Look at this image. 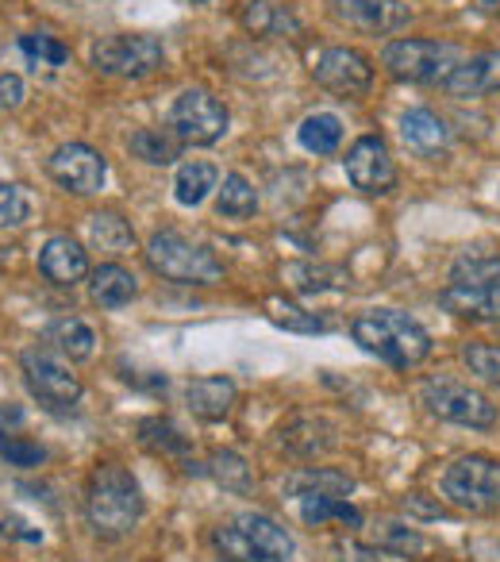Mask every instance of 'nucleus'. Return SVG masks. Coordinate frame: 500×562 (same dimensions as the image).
Segmentation results:
<instances>
[{"label":"nucleus","mask_w":500,"mask_h":562,"mask_svg":"<svg viewBox=\"0 0 500 562\" xmlns=\"http://www.w3.org/2000/svg\"><path fill=\"white\" fill-rule=\"evenodd\" d=\"M439 305L466 321H500V285H446Z\"/></svg>","instance_id":"18"},{"label":"nucleus","mask_w":500,"mask_h":562,"mask_svg":"<svg viewBox=\"0 0 500 562\" xmlns=\"http://www.w3.org/2000/svg\"><path fill=\"white\" fill-rule=\"evenodd\" d=\"M208 474L216 477L224 490H235V493H247L250 490V467H247V459L242 454H235V451H216L208 459Z\"/></svg>","instance_id":"33"},{"label":"nucleus","mask_w":500,"mask_h":562,"mask_svg":"<svg viewBox=\"0 0 500 562\" xmlns=\"http://www.w3.org/2000/svg\"><path fill=\"white\" fill-rule=\"evenodd\" d=\"M420 401L431 416L446 424H462V428H492L497 424V405L481 390H469L451 378H428L420 385Z\"/></svg>","instance_id":"8"},{"label":"nucleus","mask_w":500,"mask_h":562,"mask_svg":"<svg viewBox=\"0 0 500 562\" xmlns=\"http://www.w3.org/2000/svg\"><path fill=\"white\" fill-rule=\"evenodd\" d=\"M39 270H43V278L55 281V285H78L89 273V255L81 250L78 239L55 235V239H47V247H43Z\"/></svg>","instance_id":"17"},{"label":"nucleus","mask_w":500,"mask_h":562,"mask_svg":"<svg viewBox=\"0 0 500 562\" xmlns=\"http://www.w3.org/2000/svg\"><path fill=\"white\" fill-rule=\"evenodd\" d=\"M212 189H219V170L212 162H204V158L181 162L178 173H173V196H178V204H185V209H196Z\"/></svg>","instance_id":"23"},{"label":"nucleus","mask_w":500,"mask_h":562,"mask_svg":"<svg viewBox=\"0 0 500 562\" xmlns=\"http://www.w3.org/2000/svg\"><path fill=\"white\" fill-rule=\"evenodd\" d=\"M212 543L227 562H289L293 536L262 513H239L212 531Z\"/></svg>","instance_id":"3"},{"label":"nucleus","mask_w":500,"mask_h":562,"mask_svg":"<svg viewBox=\"0 0 500 562\" xmlns=\"http://www.w3.org/2000/svg\"><path fill=\"white\" fill-rule=\"evenodd\" d=\"M47 344L55 347L63 359L86 362V359H93V351H96V331L89 328L86 321H78V316H63V321H55L47 328Z\"/></svg>","instance_id":"22"},{"label":"nucleus","mask_w":500,"mask_h":562,"mask_svg":"<svg viewBox=\"0 0 500 562\" xmlns=\"http://www.w3.org/2000/svg\"><path fill=\"white\" fill-rule=\"evenodd\" d=\"M331 9L346 27L366 35H389L408 24V4L400 0H331Z\"/></svg>","instance_id":"14"},{"label":"nucleus","mask_w":500,"mask_h":562,"mask_svg":"<svg viewBox=\"0 0 500 562\" xmlns=\"http://www.w3.org/2000/svg\"><path fill=\"white\" fill-rule=\"evenodd\" d=\"M443 497L466 513H497L500 508V459L492 454H462L443 474Z\"/></svg>","instance_id":"5"},{"label":"nucleus","mask_w":500,"mask_h":562,"mask_svg":"<svg viewBox=\"0 0 500 562\" xmlns=\"http://www.w3.org/2000/svg\"><path fill=\"white\" fill-rule=\"evenodd\" d=\"M185 401L201 420H224L235 405V382L224 374L193 378V382L185 385Z\"/></svg>","instance_id":"20"},{"label":"nucleus","mask_w":500,"mask_h":562,"mask_svg":"<svg viewBox=\"0 0 500 562\" xmlns=\"http://www.w3.org/2000/svg\"><path fill=\"white\" fill-rule=\"evenodd\" d=\"M239 20L250 35H266V40H297L300 20L282 0H247L239 9Z\"/></svg>","instance_id":"16"},{"label":"nucleus","mask_w":500,"mask_h":562,"mask_svg":"<svg viewBox=\"0 0 500 562\" xmlns=\"http://www.w3.org/2000/svg\"><path fill=\"white\" fill-rule=\"evenodd\" d=\"M20 50H24V58L27 63L39 70V66H47V70H58V66H66L70 63V47L66 43H58L55 35H24L20 40Z\"/></svg>","instance_id":"34"},{"label":"nucleus","mask_w":500,"mask_h":562,"mask_svg":"<svg viewBox=\"0 0 500 562\" xmlns=\"http://www.w3.org/2000/svg\"><path fill=\"white\" fill-rule=\"evenodd\" d=\"M485 4H489V9H500V0H485Z\"/></svg>","instance_id":"45"},{"label":"nucleus","mask_w":500,"mask_h":562,"mask_svg":"<svg viewBox=\"0 0 500 562\" xmlns=\"http://www.w3.org/2000/svg\"><path fill=\"white\" fill-rule=\"evenodd\" d=\"M0 528H4V536H9V531H12V536H20V539H27V543H39V539H43V531L39 528H32V524H24V520H20V516H0Z\"/></svg>","instance_id":"42"},{"label":"nucleus","mask_w":500,"mask_h":562,"mask_svg":"<svg viewBox=\"0 0 500 562\" xmlns=\"http://www.w3.org/2000/svg\"><path fill=\"white\" fill-rule=\"evenodd\" d=\"M343 166H346L351 186L370 196H382L397 186V166H393V155L382 135H362V139L346 150Z\"/></svg>","instance_id":"11"},{"label":"nucleus","mask_w":500,"mask_h":562,"mask_svg":"<svg viewBox=\"0 0 500 562\" xmlns=\"http://www.w3.org/2000/svg\"><path fill=\"white\" fill-rule=\"evenodd\" d=\"M297 501H300V520H305L308 528H323V524H331V520L351 524V528L362 524V513L343 497H323V493H316V497H297Z\"/></svg>","instance_id":"27"},{"label":"nucleus","mask_w":500,"mask_h":562,"mask_svg":"<svg viewBox=\"0 0 500 562\" xmlns=\"http://www.w3.org/2000/svg\"><path fill=\"white\" fill-rule=\"evenodd\" d=\"M147 501L135 474L120 462H96L86 485V520L101 539H124L139 528Z\"/></svg>","instance_id":"1"},{"label":"nucleus","mask_w":500,"mask_h":562,"mask_svg":"<svg viewBox=\"0 0 500 562\" xmlns=\"http://www.w3.org/2000/svg\"><path fill=\"white\" fill-rule=\"evenodd\" d=\"M382 66L397 81H412V86H439L454 74L458 58H454L451 43L439 40H397L385 47Z\"/></svg>","instance_id":"7"},{"label":"nucleus","mask_w":500,"mask_h":562,"mask_svg":"<svg viewBox=\"0 0 500 562\" xmlns=\"http://www.w3.org/2000/svg\"><path fill=\"white\" fill-rule=\"evenodd\" d=\"M297 139H300V147L312 150V155H336L339 143H343V124H339V116H331V112H312V116L297 127Z\"/></svg>","instance_id":"28"},{"label":"nucleus","mask_w":500,"mask_h":562,"mask_svg":"<svg viewBox=\"0 0 500 562\" xmlns=\"http://www.w3.org/2000/svg\"><path fill=\"white\" fill-rule=\"evenodd\" d=\"M270 308H274V324H282V328H293V331H323L328 324L320 321L316 313H300V308L293 305H282V301H270Z\"/></svg>","instance_id":"38"},{"label":"nucleus","mask_w":500,"mask_h":562,"mask_svg":"<svg viewBox=\"0 0 500 562\" xmlns=\"http://www.w3.org/2000/svg\"><path fill=\"white\" fill-rule=\"evenodd\" d=\"M254 209H259V193H254V186H250L242 173H227L224 186L216 189V212L227 220H247L254 216Z\"/></svg>","instance_id":"29"},{"label":"nucleus","mask_w":500,"mask_h":562,"mask_svg":"<svg viewBox=\"0 0 500 562\" xmlns=\"http://www.w3.org/2000/svg\"><path fill=\"white\" fill-rule=\"evenodd\" d=\"M178 150H181V143L170 127H139V132L132 135V155L150 166H170L173 158H178Z\"/></svg>","instance_id":"30"},{"label":"nucleus","mask_w":500,"mask_h":562,"mask_svg":"<svg viewBox=\"0 0 500 562\" xmlns=\"http://www.w3.org/2000/svg\"><path fill=\"white\" fill-rule=\"evenodd\" d=\"M462 359H466L469 374H477L481 382H489V385H500V347L469 344L466 351H462Z\"/></svg>","instance_id":"35"},{"label":"nucleus","mask_w":500,"mask_h":562,"mask_svg":"<svg viewBox=\"0 0 500 562\" xmlns=\"http://www.w3.org/2000/svg\"><path fill=\"white\" fill-rule=\"evenodd\" d=\"M351 336L362 351L377 355L382 362L397 370L420 367L431 355V336L412 321V316L397 313V308H374V313L354 316Z\"/></svg>","instance_id":"2"},{"label":"nucleus","mask_w":500,"mask_h":562,"mask_svg":"<svg viewBox=\"0 0 500 562\" xmlns=\"http://www.w3.org/2000/svg\"><path fill=\"white\" fill-rule=\"evenodd\" d=\"M166 63V50L155 35H109L93 43V66L109 78H147Z\"/></svg>","instance_id":"10"},{"label":"nucleus","mask_w":500,"mask_h":562,"mask_svg":"<svg viewBox=\"0 0 500 562\" xmlns=\"http://www.w3.org/2000/svg\"><path fill=\"white\" fill-rule=\"evenodd\" d=\"M89 297L101 308H124L139 297V278H135L127 266L104 262V266H96L93 278H89Z\"/></svg>","instance_id":"19"},{"label":"nucleus","mask_w":500,"mask_h":562,"mask_svg":"<svg viewBox=\"0 0 500 562\" xmlns=\"http://www.w3.org/2000/svg\"><path fill=\"white\" fill-rule=\"evenodd\" d=\"M89 239H93V247L101 250V255H132L135 250V232L127 220H120L116 212H96L93 220H89Z\"/></svg>","instance_id":"25"},{"label":"nucleus","mask_w":500,"mask_h":562,"mask_svg":"<svg viewBox=\"0 0 500 562\" xmlns=\"http://www.w3.org/2000/svg\"><path fill=\"white\" fill-rule=\"evenodd\" d=\"M316 81L339 97H362L374 86V66H370V58L359 55V50L331 47V50H323V58L316 63Z\"/></svg>","instance_id":"13"},{"label":"nucleus","mask_w":500,"mask_h":562,"mask_svg":"<svg viewBox=\"0 0 500 562\" xmlns=\"http://www.w3.org/2000/svg\"><path fill=\"white\" fill-rule=\"evenodd\" d=\"M20 367H24V382L32 397L50 413H70L81 401V378L70 370V359H63L55 347H32L20 355Z\"/></svg>","instance_id":"6"},{"label":"nucleus","mask_w":500,"mask_h":562,"mask_svg":"<svg viewBox=\"0 0 500 562\" xmlns=\"http://www.w3.org/2000/svg\"><path fill=\"white\" fill-rule=\"evenodd\" d=\"M400 139L412 150H420V155H439V150H446V143H451V127L431 109H408L405 116H400Z\"/></svg>","instance_id":"21"},{"label":"nucleus","mask_w":500,"mask_h":562,"mask_svg":"<svg viewBox=\"0 0 500 562\" xmlns=\"http://www.w3.org/2000/svg\"><path fill=\"white\" fill-rule=\"evenodd\" d=\"M139 443L155 454H185L189 451V439L181 436L170 420H162V416H150V420L139 424Z\"/></svg>","instance_id":"32"},{"label":"nucleus","mask_w":500,"mask_h":562,"mask_svg":"<svg viewBox=\"0 0 500 562\" xmlns=\"http://www.w3.org/2000/svg\"><path fill=\"white\" fill-rule=\"evenodd\" d=\"M0 459H9L12 467H24V470H32V467H39L43 459H47V451H43L39 443H32V439H20V436H0Z\"/></svg>","instance_id":"37"},{"label":"nucleus","mask_w":500,"mask_h":562,"mask_svg":"<svg viewBox=\"0 0 500 562\" xmlns=\"http://www.w3.org/2000/svg\"><path fill=\"white\" fill-rule=\"evenodd\" d=\"M374 543L382 547V551L397 554V559H428L431 551H435V543H431L428 536H420L416 528H408V524H397V520H382L374 528Z\"/></svg>","instance_id":"24"},{"label":"nucleus","mask_w":500,"mask_h":562,"mask_svg":"<svg viewBox=\"0 0 500 562\" xmlns=\"http://www.w3.org/2000/svg\"><path fill=\"white\" fill-rule=\"evenodd\" d=\"M32 216V201L20 186L12 181H0V227H20Z\"/></svg>","instance_id":"36"},{"label":"nucleus","mask_w":500,"mask_h":562,"mask_svg":"<svg viewBox=\"0 0 500 562\" xmlns=\"http://www.w3.org/2000/svg\"><path fill=\"white\" fill-rule=\"evenodd\" d=\"M351 490L354 482L346 474H339V470H300V474H293L285 482L289 497H316V493H323V497H346Z\"/></svg>","instance_id":"26"},{"label":"nucleus","mask_w":500,"mask_h":562,"mask_svg":"<svg viewBox=\"0 0 500 562\" xmlns=\"http://www.w3.org/2000/svg\"><path fill=\"white\" fill-rule=\"evenodd\" d=\"M47 170L63 189H70V193H78V196H89L104 186L109 166H104L101 150H93L89 143H66V147H58L55 155H50Z\"/></svg>","instance_id":"12"},{"label":"nucleus","mask_w":500,"mask_h":562,"mask_svg":"<svg viewBox=\"0 0 500 562\" xmlns=\"http://www.w3.org/2000/svg\"><path fill=\"white\" fill-rule=\"evenodd\" d=\"M16 424H24V408H20V405H0V431L16 428Z\"/></svg>","instance_id":"44"},{"label":"nucleus","mask_w":500,"mask_h":562,"mask_svg":"<svg viewBox=\"0 0 500 562\" xmlns=\"http://www.w3.org/2000/svg\"><path fill=\"white\" fill-rule=\"evenodd\" d=\"M289 278H339V273L336 270H312V266H289ZM323 285H336L339 290V281H300L297 290L316 293V290H323Z\"/></svg>","instance_id":"40"},{"label":"nucleus","mask_w":500,"mask_h":562,"mask_svg":"<svg viewBox=\"0 0 500 562\" xmlns=\"http://www.w3.org/2000/svg\"><path fill=\"white\" fill-rule=\"evenodd\" d=\"M336 554L339 562H389V551H382V547H366V543H354V539H343V543H336Z\"/></svg>","instance_id":"39"},{"label":"nucleus","mask_w":500,"mask_h":562,"mask_svg":"<svg viewBox=\"0 0 500 562\" xmlns=\"http://www.w3.org/2000/svg\"><path fill=\"white\" fill-rule=\"evenodd\" d=\"M443 89L458 101H477V97L500 93V50H481L454 66V74L443 81Z\"/></svg>","instance_id":"15"},{"label":"nucleus","mask_w":500,"mask_h":562,"mask_svg":"<svg viewBox=\"0 0 500 562\" xmlns=\"http://www.w3.org/2000/svg\"><path fill=\"white\" fill-rule=\"evenodd\" d=\"M405 513L423 516V520H435V516H443V508H439V505H428L423 497H408V501H405Z\"/></svg>","instance_id":"43"},{"label":"nucleus","mask_w":500,"mask_h":562,"mask_svg":"<svg viewBox=\"0 0 500 562\" xmlns=\"http://www.w3.org/2000/svg\"><path fill=\"white\" fill-rule=\"evenodd\" d=\"M24 104V81L16 74H0V112L20 109Z\"/></svg>","instance_id":"41"},{"label":"nucleus","mask_w":500,"mask_h":562,"mask_svg":"<svg viewBox=\"0 0 500 562\" xmlns=\"http://www.w3.org/2000/svg\"><path fill=\"white\" fill-rule=\"evenodd\" d=\"M166 127L178 135V143H189V147H208V143L224 139L227 109H224L219 97L208 93V89H185V93L173 101Z\"/></svg>","instance_id":"9"},{"label":"nucleus","mask_w":500,"mask_h":562,"mask_svg":"<svg viewBox=\"0 0 500 562\" xmlns=\"http://www.w3.org/2000/svg\"><path fill=\"white\" fill-rule=\"evenodd\" d=\"M147 262L155 273L178 285H216L224 281V266L208 247L185 239L181 232H155L147 243Z\"/></svg>","instance_id":"4"},{"label":"nucleus","mask_w":500,"mask_h":562,"mask_svg":"<svg viewBox=\"0 0 500 562\" xmlns=\"http://www.w3.org/2000/svg\"><path fill=\"white\" fill-rule=\"evenodd\" d=\"M451 285H500L497 255H462L451 266Z\"/></svg>","instance_id":"31"}]
</instances>
